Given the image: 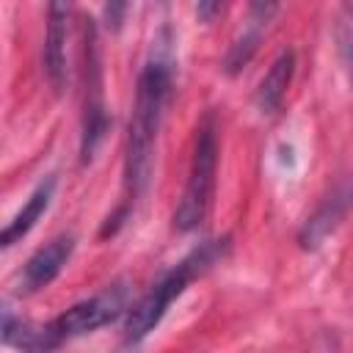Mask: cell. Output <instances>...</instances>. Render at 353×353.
<instances>
[{
	"instance_id": "9",
	"label": "cell",
	"mask_w": 353,
	"mask_h": 353,
	"mask_svg": "<svg viewBox=\"0 0 353 353\" xmlns=\"http://www.w3.org/2000/svg\"><path fill=\"white\" fill-rule=\"evenodd\" d=\"M276 14H279L276 3H251L248 6L243 30L234 36V41L229 44V50L223 55V72L226 74H237L243 66H248V61L259 50V41H262V33H265L270 17H276Z\"/></svg>"
},
{
	"instance_id": "2",
	"label": "cell",
	"mask_w": 353,
	"mask_h": 353,
	"mask_svg": "<svg viewBox=\"0 0 353 353\" xmlns=\"http://www.w3.org/2000/svg\"><path fill=\"white\" fill-rule=\"evenodd\" d=\"M232 248V237H212L204 240L199 245H193L179 262H174L168 270L160 273V279L130 306V312L124 314V347H138L165 317L168 306L188 290V284L199 276H204L207 270H212Z\"/></svg>"
},
{
	"instance_id": "15",
	"label": "cell",
	"mask_w": 353,
	"mask_h": 353,
	"mask_svg": "<svg viewBox=\"0 0 353 353\" xmlns=\"http://www.w3.org/2000/svg\"><path fill=\"white\" fill-rule=\"evenodd\" d=\"M223 14V3H199L196 6V17H199V22H204V25H210L215 17H221Z\"/></svg>"
},
{
	"instance_id": "8",
	"label": "cell",
	"mask_w": 353,
	"mask_h": 353,
	"mask_svg": "<svg viewBox=\"0 0 353 353\" xmlns=\"http://www.w3.org/2000/svg\"><path fill=\"white\" fill-rule=\"evenodd\" d=\"M69 3H50L47 6V33H44V74L55 94H61L69 83V58H66V41H69Z\"/></svg>"
},
{
	"instance_id": "14",
	"label": "cell",
	"mask_w": 353,
	"mask_h": 353,
	"mask_svg": "<svg viewBox=\"0 0 353 353\" xmlns=\"http://www.w3.org/2000/svg\"><path fill=\"white\" fill-rule=\"evenodd\" d=\"M124 14H127L124 3H108L105 6V25H108V30H119L121 22H124Z\"/></svg>"
},
{
	"instance_id": "1",
	"label": "cell",
	"mask_w": 353,
	"mask_h": 353,
	"mask_svg": "<svg viewBox=\"0 0 353 353\" xmlns=\"http://www.w3.org/2000/svg\"><path fill=\"white\" fill-rule=\"evenodd\" d=\"M174 36L168 28H160V33L152 39L149 58L138 74L132 113L127 124V152H124V201L116 207L113 215H108L102 226V237L116 234L127 218L132 215L135 201L146 193L149 176H152V154L157 130L163 124L171 91H174Z\"/></svg>"
},
{
	"instance_id": "7",
	"label": "cell",
	"mask_w": 353,
	"mask_h": 353,
	"mask_svg": "<svg viewBox=\"0 0 353 353\" xmlns=\"http://www.w3.org/2000/svg\"><path fill=\"white\" fill-rule=\"evenodd\" d=\"M74 251V234H58L50 243H44L41 248H36L28 262L19 268L17 279H14V292L17 295H33L39 290H44L47 284H52L58 279V273L63 270V265L69 262Z\"/></svg>"
},
{
	"instance_id": "13",
	"label": "cell",
	"mask_w": 353,
	"mask_h": 353,
	"mask_svg": "<svg viewBox=\"0 0 353 353\" xmlns=\"http://www.w3.org/2000/svg\"><path fill=\"white\" fill-rule=\"evenodd\" d=\"M39 325H30L28 320H22L19 314H14L11 309H3V342L8 347H19L28 350L30 342L36 339Z\"/></svg>"
},
{
	"instance_id": "5",
	"label": "cell",
	"mask_w": 353,
	"mask_h": 353,
	"mask_svg": "<svg viewBox=\"0 0 353 353\" xmlns=\"http://www.w3.org/2000/svg\"><path fill=\"white\" fill-rule=\"evenodd\" d=\"M110 130V116L102 97V66L97 47V28L85 22V102H83V127H80V163H91Z\"/></svg>"
},
{
	"instance_id": "11",
	"label": "cell",
	"mask_w": 353,
	"mask_h": 353,
	"mask_svg": "<svg viewBox=\"0 0 353 353\" xmlns=\"http://www.w3.org/2000/svg\"><path fill=\"white\" fill-rule=\"evenodd\" d=\"M292 72H295V52L292 50H284L270 63V69L265 72V77L256 85L254 102H256V110L262 116H273L281 108V102L287 97V88H290V80H292Z\"/></svg>"
},
{
	"instance_id": "6",
	"label": "cell",
	"mask_w": 353,
	"mask_h": 353,
	"mask_svg": "<svg viewBox=\"0 0 353 353\" xmlns=\"http://www.w3.org/2000/svg\"><path fill=\"white\" fill-rule=\"evenodd\" d=\"M353 207V174L342 176L334 182V188L320 199V204L314 207V212L303 221L301 232H298V243L303 251H314L325 243V237L345 221V215Z\"/></svg>"
},
{
	"instance_id": "10",
	"label": "cell",
	"mask_w": 353,
	"mask_h": 353,
	"mask_svg": "<svg viewBox=\"0 0 353 353\" xmlns=\"http://www.w3.org/2000/svg\"><path fill=\"white\" fill-rule=\"evenodd\" d=\"M55 176L50 174V176H44L36 188H33V193L28 196V201L19 207V212L6 223V229L0 232V245L3 248H11L14 243H19L33 226H36V221L47 212V207H50V201H52V193H55Z\"/></svg>"
},
{
	"instance_id": "4",
	"label": "cell",
	"mask_w": 353,
	"mask_h": 353,
	"mask_svg": "<svg viewBox=\"0 0 353 353\" xmlns=\"http://www.w3.org/2000/svg\"><path fill=\"white\" fill-rule=\"evenodd\" d=\"M130 292H132L130 281L127 279H119V281L108 284L105 290H99L97 295H91L85 301H77L74 306H69L66 312H61L58 317H52L47 325L61 339V345L69 342V339L94 334L97 328L110 325L116 317H121V314L130 312Z\"/></svg>"
},
{
	"instance_id": "12",
	"label": "cell",
	"mask_w": 353,
	"mask_h": 353,
	"mask_svg": "<svg viewBox=\"0 0 353 353\" xmlns=\"http://www.w3.org/2000/svg\"><path fill=\"white\" fill-rule=\"evenodd\" d=\"M336 47H339V58L347 72V80L353 85V3H342L336 14Z\"/></svg>"
},
{
	"instance_id": "3",
	"label": "cell",
	"mask_w": 353,
	"mask_h": 353,
	"mask_svg": "<svg viewBox=\"0 0 353 353\" xmlns=\"http://www.w3.org/2000/svg\"><path fill=\"white\" fill-rule=\"evenodd\" d=\"M215 171H218V119L212 110H207L196 127L188 182L174 210L176 232H193L207 218L215 193Z\"/></svg>"
}]
</instances>
